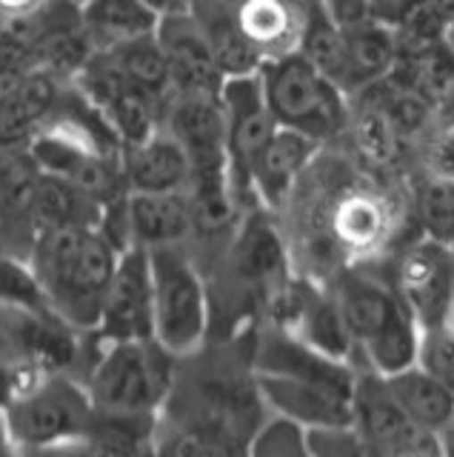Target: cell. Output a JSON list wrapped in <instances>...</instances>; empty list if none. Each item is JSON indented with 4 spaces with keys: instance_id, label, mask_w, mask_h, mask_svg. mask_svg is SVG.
<instances>
[{
    "instance_id": "obj_1",
    "label": "cell",
    "mask_w": 454,
    "mask_h": 457,
    "mask_svg": "<svg viewBox=\"0 0 454 457\" xmlns=\"http://www.w3.org/2000/svg\"><path fill=\"white\" fill-rule=\"evenodd\" d=\"M120 249L101 228H44L35 237L29 266L46 306L80 332L97 326Z\"/></svg>"
},
{
    "instance_id": "obj_2",
    "label": "cell",
    "mask_w": 454,
    "mask_h": 457,
    "mask_svg": "<svg viewBox=\"0 0 454 457\" xmlns=\"http://www.w3.org/2000/svg\"><path fill=\"white\" fill-rule=\"evenodd\" d=\"M334 300L343 314L354 346H360L377 375H392L415 363L417 320L411 318L403 297L377 278L343 271Z\"/></svg>"
},
{
    "instance_id": "obj_3",
    "label": "cell",
    "mask_w": 454,
    "mask_h": 457,
    "mask_svg": "<svg viewBox=\"0 0 454 457\" xmlns=\"http://www.w3.org/2000/svg\"><path fill=\"white\" fill-rule=\"evenodd\" d=\"M92 397L75 375H40L4 411L12 449H78L92 423Z\"/></svg>"
},
{
    "instance_id": "obj_4",
    "label": "cell",
    "mask_w": 454,
    "mask_h": 457,
    "mask_svg": "<svg viewBox=\"0 0 454 457\" xmlns=\"http://www.w3.org/2000/svg\"><path fill=\"white\" fill-rule=\"evenodd\" d=\"M258 80L277 126L294 129L315 143L332 137L343 126V89L311 66L297 49L266 57L258 69Z\"/></svg>"
},
{
    "instance_id": "obj_5",
    "label": "cell",
    "mask_w": 454,
    "mask_h": 457,
    "mask_svg": "<svg viewBox=\"0 0 454 457\" xmlns=\"http://www.w3.org/2000/svg\"><path fill=\"white\" fill-rule=\"evenodd\" d=\"M95 357L87 392L95 411L152 414L172 383V354L146 340H106Z\"/></svg>"
},
{
    "instance_id": "obj_6",
    "label": "cell",
    "mask_w": 454,
    "mask_h": 457,
    "mask_svg": "<svg viewBox=\"0 0 454 457\" xmlns=\"http://www.w3.org/2000/svg\"><path fill=\"white\" fill-rule=\"evenodd\" d=\"M146 252L152 271V340L172 357L192 354L206 332L203 280L177 243Z\"/></svg>"
},
{
    "instance_id": "obj_7",
    "label": "cell",
    "mask_w": 454,
    "mask_h": 457,
    "mask_svg": "<svg viewBox=\"0 0 454 457\" xmlns=\"http://www.w3.org/2000/svg\"><path fill=\"white\" fill-rule=\"evenodd\" d=\"M0 357L26 378L72 375L80 361V328L49 306L0 303Z\"/></svg>"
},
{
    "instance_id": "obj_8",
    "label": "cell",
    "mask_w": 454,
    "mask_h": 457,
    "mask_svg": "<svg viewBox=\"0 0 454 457\" xmlns=\"http://www.w3.org/2000/svg\"><path fill=\"white\" fill-rule=\"evenodd\" d=\"M220 104L226 112V163L235 192H249V175L258 154L277 129L266 106L258 71L226 78L220 86Z\"/></svg>"
},
{
    "instance_id": "obj_9",
    "label": "cell",
    "mask_w": 454,
    "mask_h": 457,
    "mask_svg": "<svg viewBox=\"0 0 454 457\" xmlns=\"http://www.w3.org/2000/svg\"><path fill=\"white\" fill-rule=\"evenodd\" d=\"M95 332L101 340L152 337V271L144 246H126L120 252Z\"/></svg>"
},
{
    "instance_id": "obj_10",
    "label": "cell",
    "mask_w": 454,
    "mask_h": 457,
    "mask_svg": "<svg viewBox=\"0 0 454 457\" xmlns=\"http://www.w3.org/2000/svg\"><path fill=\"white\" fill-rule=\"evenodd\" d=\"M351 426L366 440L368 452L375 454H406L429 452V437L406 418V411L389 392L386 380L377 371L354 378L351 389Z\"/></svg>"
},
{
    "instance_id": "obj_11",
    "label": "cell",
    "mask_w": 454,
    "mask_h": 457,
    "mask_svg": "<svg viewBox=\"0 0 454 457\" xmlns=\"http://www.w3.org/2000/svg\"><path fill=\"white\" fill-rule=\"evenodd\" d=\"M252 380L263 406L306 428L351 423V389L311 378L275 375V371H252Z\"/></svg>"
},
{
    "instance_id": "obj_12",
    "label": "cell",
    "mask_w": 454,
    "mask_h": 457,
    "mask_svg": "<svg viewBox=\"0 0 454 457\" xmlns=\"http://www.w3.org/2000/svg\"><path fill=\"white\" fill-rule=\"evenodd\" d=\"M40 166L26 149H0V254L29 261L35 226V186Z\"/></svg>"
},
{
    "instance_id": "obj_13",
    "label": "cell",
    "mask_w": 454,
    "mask_h": 457,
    "mask_svg": "<svg viewBox=\"0 0 454 457\" xmlns=\"http://www.w3.org/2000/svg\"><path fill=\"white\" fill-rule=\"evenodd\" d=\"M154 37L166 54L169 83H172L175 95H220L226 78L220 75L203 29L192 12L161 18Z\"/></svg>"
},
{
    "instance_id": "obj_14",
    "label": "cell",
    "mask_w": 454,
    "mask_h": 457,
    "mask_svg": "<svg viewBox=\"0 0 454 457\" xmlns=\"http://www.w3.org/2000/svg\"><path fill=\"white\" fill-rule=\"evenodd\" d=\"M397 295L403 297L411 318L423 326L446 323L451 295V257L449 246L437 240L417 243L397 269Z\"/></svg>"
},
{
    "instance_id": "obj_15",
    "label": "cell",
    "mask_w": 454,
    "mask_h": 457,
    "mask_svg": "<svg viewBox=\"0 0 454 457\" xmlns=\"http://www.w3.org/2000/svg\"><path fill=\"white\" fill-rule=\"evenodd\" d=\"M63 75L35 69L0 89V149H26L63 92Z\"/></svg>"
},
{
    "instance_id": "obj_16",
    "label": "cell",
    "mask_w": 454,
    "mask_h": 457,
    "mask_svg": "<svg viewBox=\"0 0 454 457\" xmlns=\"http://www.w3.org/2000/svg\"><path fill=\"white\" fill-rule=\"evenodd\" d=\"M123 232L135 246H175L192 232V206L183 192H129L123 197Z\"/></svg>"
},
{
    "instance_id": "obj_17",
    "label": "cell",
    "mask_w": 454,
    "mask_h": 457,
    "mask_svg": "<svg viewBox=\"0 0 454 457\" xmlns=\"http://www.w3.org/2000/svg\"><path fill=\"white\" fill-rule=\"evenodd\" d=\"M120 166L129 192H183L189 183L186 152L172 135L154 132L144 143L123 146Z\"/></svg>"
},
{
    "instance_id": "obj_18",
    "label": "cell",
    "mask_w": 454,
    "mask_h": 457,
    "mask_svg": "<svg viewBox=\"0 0 454 457\" xmlns=\"http://www.w3.org/2000/svg\"><path fill=\"white\" fill-rule=\"evenodd\" d=\"M383 380H386L389 392L406 411V418L417 428H423L425 435L446 432L454 411V395L449 383L423 371L417 363L392 371V375H383Z\"/></svg>"
},
{
    "instance_id": "obj_19",
    "label": "cell",
    "mask_w": 454,
    "mask_h": 457,
    "mask_svg": "<svg viewBox=\"0 0 454 457\" xmlns=\"http://www.w3.org/2000/svg\"><path fill=\"white\" fill-rule=\"evenodd\" d=\"M189 12L194 14V21L201 23L203 37L209 43L211 54H215V63L223 78L254 75V71L260 69L263 57L246 40V35L240 32L229 4H220V0H192Z\"/></svg>"
},
{
    "instance_id": "obj_20",
    "label": "cell",
    "mask_w": 454,
    "mask_h": 457,
    "mask_svg": "<svg viewBox=\"0 0 454 457\" xmlns=\"http://www.w3.org/2000/svg\"><path fill=\"white\" fill-rule=\"evenodd\" d=\"M232 14L240 32L260 52L263 61L297 49L301 4H292V0H237Z\"/></svg>"
},
{
    "instance_id": "obj_21",
    "label": "cell",
    "mask_w": 454,
    "mask_h": 457,
    "mask_svg": "<svg viewBox=\"0 0 454 457\" xmlns=\"http://www.w3.org/2000/svg\"><path fill=\"white\" fill-rule=\"evenodd\" d=\"M311 149H315L311 137L294 132V129L277 126L252 166L249 192H258L266 204H280L283 195L292 189L294 178L301 175Z\"/></svg>"
},
{
    "instance_id": "obj_22",
    "label": "cell",
    "mask_w": 454,
    "mask_h": 457,
    "mask_svg": "<svg viewBox=\"0 0 454 457\" xmlns=\"http://www.w3.org/2000/svg\"><path fill=\"white\" fill-rule=\"evenodd\" d=\"M297 52L346 92V29L323 0H303L301 4Z\"/></svg>"
},
{
    "instance_id": "obj_23",
    "label": "cell",
    "mask_w": 454,
    "mask_h": 457,
    "mask_svg": "<svg viewBox=\"0 0 454 457\" xmlns=\"http://www.w3.org/2000/svg\"><path fill=\"white\" fill-rule=\"evenodd\" d=\"M106 206L75 183L40 171L35 186V226L44 228H101Z\"/></svg>"
},
{
    "instance_id": "obj_24",
    "label": "cell",
    "mask_w": 454,
    "mask_h": 457,
    "mask_svg": "<svg viewBox=\"0 0 454 457\" xmlns=\"http://www.w3.org/2000/svg\"><path fill=\"white\" fill-rule=\"evenodd\" d=\"M80 23L95 52L120 46L135 37L154 35L158 14L140 0H87L80 6Z\"/></svg>"
},
{
    "instance_id": "obj_25",
    "label": "cell",
    "mask_w": 454,
    "mask_h": 457,
    "mask_svg": "<svg viewBox=\"0 0 454 457\" xmlns=\"http://www.w3.org/2000/svg\"><path fill=\"white\" fill-rule=\"evenodd\" d=\"M294 328L292 335H297L303 343H309L311 349L323 352L332 361H343L349 363L351 354V335L346 328L343 314L334 295H315V292H303L301 297H294V312H292Z\"/></svg>"
},
{
    "instance_id": "obj_26",
    "label": "cell",
    "mask_w": 454,
    "mask_h": 457,
    "mask_svg": "<svg viewBox=\"0 0 454 457\" xmlns=\"http://www.w3.org/2000/svg\"><path fill=\"white\" fill-rule=\"evenodd\" d=\"M346 29V89L375 83L392 69L394 43L377 21L343 23Z\"/></svg>"
},
{
    "instance_id": "obj_27",
    "label": "cell",
    "mask_w": 454,
    "mask_h": 457,
    "mask_svg": "<svg viewBox=\"0 0 454 457\" xmlns=\"http://www.w3.org/2000/svg\"><path fill=\"white\" fill-rule=\"evenodd\" d=\"M152 414H115L95 411L92 423L78 449L106 452V454H137L152 449L154 426Z\"/></svg>"
},
{
    "instance_id": "obj_28",
    "label": "cell",
    "mask_w": 454,
    "mask_h": 457,
    "mask_svg": "<svg viewBox=\"0 0 454 457\" xmlns=\"http://www.w3.org/2000/svg\"><path fill=\"white\" fill-rule=\"evenodd\" d=\"M101 52L109 57L111 66H115L126 80H132L144 92L154 95L158 100H163L169 92H172L166 54L154 35L135 37L129 43H120V46L101 49Z\"/></svg>"
},
{
    "instance_id": "obj_29",
    "label": "cell",
    "mask_w": 454,
    "mask_h": 457,
    "mask_svg": "<svg viewBox=\"0 0 454 457\" xmlns=\"http://www.w3.org/2000/svg\"><path fill=\"white\" fill-rule=\"evenodd\" d=\"M283 263V249L275 232L263 220H252L244 235L237 237L235 246V266L240 271V278H246L252 283H268L277 278Z\"/></svg>"
},
{
    "instance_id": "obj_30",
    "label": "cell",
    "mask_w": 454,
    "mask_h": 457,
    "mask_svg": "<svg viewBox=\"0 0 454 457\" xmlns=\"http://www.w3.org/2000/svg\"><path fill=\"white\" fill-rule=\"evenodd\" d=\"M386 212L368 195H346L334 209L332 228L337 240L351 249H368L383 235Z\"/></svg>"
},
{
    "instance_id": "obj_31",
    "label": "cell",
    "mask_w": 454,
    "mask_h": 457,
    "mask_svg": "<svg viewBox=\"0 0 454 457\" xmlns=\"http://www.w3.org/2000/svg\"><path fill=\"white\" fill-rule=\"evenodd\" d=\"M246 452L263 454V457H301V454H309L306 426L277 414V418H272L268 423H260L258 428H254Z\"/></svg>"
},
{
    "instance_id": "obj_32",
    "label": "cell",
    "mask_w": 454,
    "mask_h": 457,
    "mask_svg": "<svg viewBox=\"0 0 454 457\" xmlns=\"http://www.w3.org/2000/svg\"><path fill=\"white\" fill-rule=\"evenodd\" d=\"M0 303L12 306H46L40 283L29 261L0 254Z\"/></svg>"
},
{
    "instance_id": "obj_33",
    "label": "cell",
    "mask_w": 454,
    "mask_h": 457,
    "mask_svg": "<svg viewBox=\"0 0 454 457\" xmlns=\"http://www.w3.org/2000/svg\"><path fill=\"white\" fill-rule=\"evenodd\" d=\"M420 209V220L425 226L432 240L446 243L451 240V226H454V197H451V183L446 178L432 180L425 189L420 192L417 200Z\"/></svg>"
},
{
    "instance_id": "obj_34",
    "label": "cell",
    "mask_w": 454,
    "mask_h": 457,
    "mask_svg": "<svg viewBox=\"0 0 454 457\" xmlns=\"http://www.w3.org/2000/svg\"><path fill=\"white\" fill-rule=\"evenodd\" d=\"M415 363L434 375L437 380H443L451 386V335H449V326L446 323H437V326H425V335H420L417 340V354H415Z\"/></svg>"
},
{
    "instance_id": "obj_35",
    "label": "cell",
    "mask_w": 454,
    "mask_h": 457,
    "mask_svg": "<svg viewBox=\"0 0 454 457\" xmlns=\"http://www.w3.org/2000/svg\"><path fill=\"white\" fill-rule=\"evenodd\" d=\"M32 380L37 378H26L23 371H18L6 361V357H0V411H6L12 400H15Z\"/></svg>"
},
{
    "instance_id": "obj_36",
    "label": "cell",
    "mask_w": 454,
    "mask_h": 457,
    "mask_svg": "<svg viewBox=\"0 0 454 457\" xmlns=\"http://www.w3.org/2000/svg\"><path fill=\"white\" fill-rule=\"evenodd\" d=\"M420 0H366L368 12L375 14L377 21H400L409 12H415Z\"/></svg>"
},
{
    "instance_id": "obj_37",
    "label": "cell",
    "mask_w": 454,
    "mask_h": 457,
    "mask_svg": "<svg viewBox=\"0 0 454 457\" xmlns=\"http://www.w3.org/2000/svg\"><path fill=\"white\" fill-rule=\"evenodd\" d=\"M146 9H152L161 18H169V14H183L192 9V0H140Z\"/></svg>"
},
{
    "instance_id": "obj_38",
    "label": "cell",
    "mask_w": 454,
    "mask_h": 457,
    "mask_svg": "<svg viewBox=\"0 0 454 457\" xmlns=\"http://www.w3.org/2000/svg\"><path fill=\"white\" fill-rule=\"evenodd\" d=\"M44 0H0V14H21V12H29Z\"/></svg>"
},
{
    "instance_id": "obj_39",
    "label": "cell",
    "mask_w": 454,
    "mask_h": 457,
    "mask_svg": "<svg viewBox=\"0 0 454 457\" xmlns=\"http://www.w3.org/2000/svg\"><path fill=\"white\" fill-rule=\"evenodd\" d=\"M9 449H12V443H9V432H6V418H4V411H0V454Z\"/></svg>"
},
{
    "instance_id": "obj_40",
    "label": "cell",
    "mask_w": 454,
    "mask_h": 457,
    "mask_svg": "<svg viewBox=\"0 0 454 457\" xmlns=\"http://www.w3.org/2000/svg\"><path fill=\"white\" fill-rule=\"evenodd\" d=\"M220 4H229V6H235V4H237V0H220Z\"/></svg>"
},
{
    "instance_id": "obj_41",
    "label": "cell",
    "mask_w": 454,
    "mask_h": 457,
    "mask_svg": "<svg viewBox=\"0 0 454 457\" xmlns=\"http://www.w3.org/2000/svg\"><path fill=\"white\" fill-rule=\"evenodd\" d=\"M72 4H78V6H83V4H87V0H72Z\"/></svg>"
}]
</instances>
